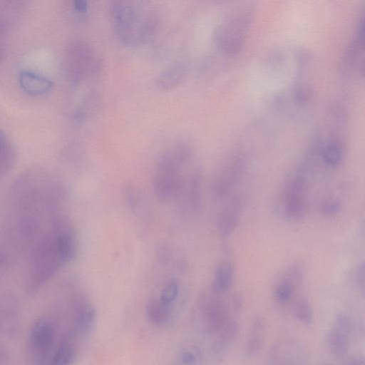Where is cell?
Returning a JSON list of instances; mask_svg holds the SVG:
<instances>
[{"instance_id":"277c9868","label":"cell","mask_w":365,"mask_h":365,"mask_svg":"<svg viewBox=\"0 0 365 365\" xmlns=\"http://www.w3.org/2000/svg\"><path fill=\"white\" fill-rule=\"evenodd\" d=\"M63 334L59 333L55 312L48 310L36 318L26 341L27 365H47Z\"/></svg>"},{"instance_id":"d6a6232c","label":"cell","mask_w":365,"mask_h":365,"mask_svg":"<svg viewBox=\"0 0 365 365\" xmlns=\"http://www.w3.org/2000/svg\"><path fill=\"white\" fill-rule=\"evenodd\" d=\"M73 9L80 14H85L88 9V1L86 0H75L73 1Z\"/></svg>"},{"instance_id":"3957f363","label":"cell","mask_w":365,"mask_h":365,"mask_svg":"<svg viewBox=\"0 0 365 365\" xmlns=\"http://www.w3.org/2000/svg\"><path fill=\"white\" fill-rule=\"evenodd\" d=\"M109 13L116 38L127 46L147 43L155 36L158 29L159 14L147 1H112Z\"/></svg>"},{"instance_id":"30bf717a","label":"cell","mask_w":365,"mask_h":365,"mask_svg":"<svg viewBox=\"0 0 365 365\" xmlns=\"http://www.w3.org/2000/svg\"><path fill=\"white\" fill-rule=\"evenodd\" d=\"M245 168V162L241 158H235L222 168L212 182L214 198L221 200L227 197L239 184Z\"/></svg>"},{"instance_id":"7402d4cb","label":"cell","mask_w":365,"mask_h":365,"mask_svg":"<svg viewBox=\"0 0 365 365\" xmlns=\"http://www.w3.org/2000/svg\"><path fill=\"white\" fill-rule=\"evenodd\" d=\"M171 305L163 303L160 299H151L147 304L146 314L155 324H163L169 318Z\"/></svg>"},{"instance_id":"603a6c76","label":"cell","mask_w":365,"mask_h":365,"mask_svg":"<svg viewBox=\"0 0 365 365\" xmlns=\"http://www.w3.org/2000/svg\"><path fill=\"white\" fill-rule=\"evenodd\" d=\"M187 198L190 208L198 210L202 202V175L199 171H195L190 177Z\"/></svg>"},{"instance_id":"6da1fadb","label":"cell","mask_w":365,"mask_h":365,"mask_svg":"<svg viewBox=\"0 0 365 365\" xmlns=\"http://www.w3.org/2000/svg\"><path fill=\"white\" fill-rule=\"evenodd\" d=\"M66 190L43 170L24 173L11 185L0 219V269L26 259L34 246L66 217Z\"/></svg>"},{"instance_id":"8992f818","label":"cell","mask_w":365,"mask_h":365,"mask_svg":"<svg viewBox=\"0 0 365 365\" xmlns=\"http://www.w3.org/2000/svg\"><path fill=\"white\" fill-rule=\"evenodd\" d=\"M307 179L305 170H297L287 180L282 193V203L286 215L300 220L307 210Z\"/></svg>"},{"instance_id":"836d02e7","label":"cell","mask_w":365,"mask_h":365,"mask_svg":"<svg viewBox=\"0 0 365 365\" xmlns=\"http://www.w3.org/2000/svg\"><path fill=\"white\" fill-rule=\"evenodd\" d=\"M232 308L235 312H240L243 307V298L240 294H235L232 299Z\"/></svg>"},{"instance_id":"f546056e","label":"cell","mask_w":365,"mask_h":365,"mask_svg":"<svg viewBox=\"0 0 365 365\" xmlns=\"http://www.w3.org/2000/svg\"><path fill=\"white\" fill-rule=\"evenodd\" d=\"M180 360L182 365H194L197 360V352L192 349L186 348L180 354Z\"/></svg>"},{"instance_id":"7a4b0ae2","label":"cell","mask_w":365,"mask_h":365,"mask_svg":"<svg viewBox=\"0 0 365 365\" xmlns=\"http://www.w3.org/2000/svg\"><path fill=\"white\" fill-rule=\"evenodd\" d=\"M77 252V243L68 219L43 239L29 254L26 262V290L35 294L65 264L73 260Z\"/></svg>"},{"instance_id":"d4e9b609","label":"cell","mask_w":365,"mask_h":365,"mask_svg":"<svg viewBox=\"0 0 365 365\" xmlns=\"http://www.w3.org/2000/svg\"><path fill=\"white\" fill-rule=\"evenodd\" d=\"M293 314L300 322L309 324L312 320L313 312L309 302L304 298L299 299L294 305Z\"/></svg>"},{"instance_id":"cb8c5ba5","label":"cell","mask_w":365,"mask_h":365,"mask_svg":"<svg viewBox=\"0 0 365 365\" xmlns=\"http://www.w3.org/2000/svg\"><path fill=\"white\" fill-rule=\"evenodd\" d=\"M322 158L327 165H338L343 158V147L341 142L336 139L331 140L322 150Z\"/></svg>"},{"instance_id":"5b68a950","label":"cell","mask_w":365,"mask_h":365,"mask_svg":"<svg viewBox=\"0 0 365 365\" xmlns=\"http://www.w3.org/2000/svg\"><path fill=\"white\" fill-rule=\"evenodd\" d=\"M192 155L190 148L181 143L163 153L160 157L153 178L155 195L160 201H168L178 192L180 170Z\"/></svg>"},{"instance_id":"7c38bea8","label":"cell","mask_w":365,"mask_h":365,"mask_svg":"<svg viewBox=\"0 0 365 365\" xmlns=\"http://www.w3.org/2000/svg\"><path fill=\"white\" fill-rule=\"evenodd\" d=\"M243 206V196L236 195L220 211L217 218V226L222 237H227L235 230L240 221Z\"/></svg>"},{"instance_id":"2e32d148","label":"cell","mask_w":365,"mask_h":365,"mask_svg":"<svg viewBox=\"0 0 365 365\" xmlns=\"http://www.w3.org/2000/svg\"><path fill=\"white\" fill-rule=\"evenodd\" d=\"M76 339L66 333L53 353L47 365H72L77 356Z\"/></svg>"},{"instance_id":"8fae6325","label":"cell","mask_w":365,"mask_h":365,"mask_svg":"<svg viewBox=\"0 0 365 365\" xmlns=\"http://www.w3.org/2000/svg\"><path fill=\"white\" fill-rule=\"evenodd\" d=\"M202 314L204 328L210 335L218 334L230 318L227 303L216 295L205 299Z\"/></svg>"},{"instance_id":"9a60e30c","label":"cell","mask_w":365,"mask_h":365,"mask_svg":"<svg viewBox=\"0 0 365 365\" xmlns=\"http://www.w3.org/2000/svg\"><path fill=\"white\" fill-rule=\"evenodd\" d=\"M239 333L237 322L229 318L222 329L220 331L219 337L212 344V353L216 359L222 361L227 356L229 349L236 339Z\"/></svg>"},{"instance_id":"4dcf8cb0","label":"cell","mask_w":365,"mask_h":365,"mask_svg":"<svg viewBox=\"0 0 365 365\" xmlns=\"http://www.w3.org/2000/svg\"><path fill=\"white\" fill-rule=\"evenodd\" d=\"M311 91L309 88L305 86L298 87L295 91L294 98L298 103H302L306 102L310 98Z\"/></svg>"},{"instance_id":"4fadbf2b","label":"cell","mask_w":365,"mask_h":365,"mask_svg":"<svg viewBox=\"0 0 365 365\" xmlns=\"http://www.w3.org/2000/svg\"><path fill=\"white\" fill-rule=\"evenodd\" d=\"M277 283L274 294L277 302L281 304L287 303L292 298L296 286L303 278V272L298 266H290L286 269Z\"/></svg>"},{"instance_id":"8d00e7d4","label":"cell","mask_w":365,"mask_h":365,"mask_svg":"<svg viewBox=\"0 0 365 365\" xmlns=\"http://www.w3.org/2000/svg\"><path fill=\"white\" fill-rule=\"evenodd\" d=\"M2 282H1V277H0V289L2 288Z\"/></svg>"},{"instance_id":"4316f807","label":"cell","mask_w":365,"mask_h":365,"mask_svg":"<svg viewBox=\"0 0 365 365\" xmlns=\"http://www.w3.org/2000/svg\"><path fill=\"white\" fill-rule=\"evenodd\" d=\"M335 328L345 334H349L353 329V323L351 318L345 313L339 312L335 316Z\"/></svg>"},{"instance_id":"9c48e42d","label":"cell","mask_w":365,"mask_h":365,"mask_svg":"<svg viewBox=\"0 0 365 365\" xmlns=\"http://www.w3.org/2000/svg\"><path fill=\"white\" fill-rule=\"evenodd\" d=\"M249 19L250 16L243 14L230 19L218 27L215 38L222 50L230 54H235L239 51L245 30L250 22Z\"/></svg>"},{"instance_id":"484cf974","label":"cell","mask_w":365,"mask_h":365,"mask_svg":"<svg viewBox=\"0 0 365 365\" xmlns=\"http://www.w3.org/2000/svg\"><path fill=\"white\" fill-rule=\"evenodd\" d=\"M178 292L179 287L178 283L174 280H170L163 287L159 299L163 303L171 305L177 298Z\"/></svg>"},{"instance_id":"f1b7e54d","label":"cell","mask_w":365,"mask_h":365,"mask_svg":"<svg viewBox=\"0 0 365 365\" xmlns=\"http://www.w3.org/2000/svg\"><path fill=\"white\" fill-rule=\"evenodd\" d=\"M341 209V205L339 201L331 200L326 201L322 205L320 212L325 216L331 217L338 214Z\"/></svg>"},{"instance_id":"83f0119b","label":"cell","mask_w":365,"mask_h":365,"mask_svg":"<svg viewBox=\"0 0 365 365\" xmlns=\"http://www.w3.org/2000/svg\"><path fill=\"white\" fill-rule=\"evenodd\" d=\"M124 197L128 207L133 211H135L140 202V195L136 187L130 185L125 187Z\"/></svg>"},{"instance_id":"e575fe53","label":"cell","mask_w":365,"mask_h":365,"mask_svg":"<svg viewBox=\"0 0 365 365\" xmlns=\"http://www.w3.org/2000/svg\"><path fill=\"white\" fill-rule=\"evenodd\" d=\"M356 281L359 285L364 289V263L362 262L356 271Z\"/></svg>"},{"instance_id":"d6986e66","label":"cell","mask_w":365,"mask_h":365,"mask_svg":"<svg viewBox=\"0 0 365 365\" xmlns=\"http://www.w3.org/2000/svg\"><path fill=\"white\" fill-rule=\"evenodd\" d=\"M234 277V266L231 262L223 261L215 268L212 283L213 292L217 294L227 292L231 287Z\"/></svg>"},{"instance_id":"e0dca14e","label":"cell","mask_w":365,"mask_h":365,"mask_svg":"<svg viewBox=\"0 0 365 365\" xmlns=\"http://www.w3.org/2000/svg\"><path fill=\"white\" fill-rule=\"evenodd\" d=\"M19 83L21 88L31 95H41L49 91L53 86L50 78L29 71L20 73Z\"/></svg>"},{"instance_id":"44dd1931","label":"cell","mask_w":365,"mask_h":365,"mask_svg":"<svg viewBox=\"0 0 365 365\" xmlns=\"http://www.w3.org/2000/svg\"><path fill=\"white\" fill-rule=\"evenodd\" d=\"M326 342L329 349L335 356L341 357L349 350L347 335L335 327L327 334Z\"/></svg>"},{"instance_id":"ac0fdd59","label":"cell","mask_w":365,"mask_h":365,"mask_svg":"<svg viewBox=\"0 0 365 365\" xmlns=\"http://www.w3.org/2000/svg\"><path fill=\"white\" fill-rule=\"evenodd\" d=\"M266 322L261 317L253 320L248 336L246 352L250 357H255L262 351L265 339Z\"/></svg>"},{"instance_id":"1f68e13d","label":"cell","mask_w":365,"mask_h":365,"mask_svg":"<svg viewBox=\"0 0 365 365\" xmlns=\"http://www.w3.org/2000/svg\"><path fill=\"white\" fill-rule=\"evenodd\" d=\"M11 361V352L9 348L0 341V365H9Z\"/></svg>"},{"instance_id":"5bb4252c","label":"cell","mask_w":365,"mask_h":365,"mask_svg":"<svg viewBox=\"0 0 365 365\" xmlns=\"http://www.w3.org/2000/svg\"><path fill=\"white\" fill-rule=\"evenodd\" d=\"M186 70L185 64L181 61L171 63L157 76L155 87L162 91L175 88L183 81Z\"/></svg>"},{"instance_id":"ba28073f","label":"cell","mask_w":365,"mask_h":365,"mask_svg":"<svg viewBox=\"0 0 365 365\" xmlns=\"http://www.w3.org/2000/svg\"><path fill=\"white\" fill-rule=\"evenodd\" d=\"M22 309L17 294L11 289H0V335L11 339L21 328Z\"/></svg>"},{"instance_id":"d590c367","label":"cell","mask_w":365,"mask_h":365,"mask_svg":"<svg viewBox=\"0 0 365 365\" xmlns=\"http://www.w3.org/2000/svg\"><path fill=\"white\" fill-rule=\"evenodd\" d=\"M346 365H365L364 359L362 356H354L349 360Z\"/></svg>"},{"instance_id":"52a82bcc","label":"cell","mask_w":365,"mask_h":365,"mask_svg":"<svg viewBox=\"0 0 365 365\" xmlns=\"http://www.w3.org/2000/svg\"><path fill=\"white\" fill-rule=\"evenodd\" d=\"M97 66L92 47L82 41L70 44L66 56V70L68 78L78 83L91 74Z\"/></svg>"},{"instance_id":"ffe728a7","label":"cell","mask_w":365,"mask_h":365,"mask_svg":"<svg viewBox=\"0 0 365 365\" xmlns=\"http://www.w3.org/2000/svg\"><path fill=\"white\" fill-rule=\"evenodd\" d=\"M15 151L5 133L0 130V181L4 178L15 163Z\"/></svg>"}]
</instances>
